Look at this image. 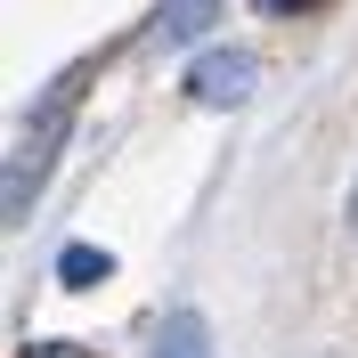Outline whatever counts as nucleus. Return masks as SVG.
<instances>
[{
	"label": "nucleus",
	"mask_w": 358,
	"mask_h": 358,
	"mask_svg": "<svg viewBox=\"0 0 358 358\" xmlns=\"http://www.w3.org/2000/svg\"><path fill=\"white\" fill-rule=\"evenodd\" d=\"M82 82H90V66H66L57 82L41 90V106L24 114L17 147H8V171H0V220H8V228H24V220H33V196H41L49 163H57V147H66V131H73Z\"/></svg>",
	"instance_id": "nucleus-1"
},
{
	"label": "nucleus",
	"mask_w": 358,
	"mask_h": 358,
	"mask_svg": "<svg viewBox=\"0 0 358 358\" xmlns=\"http://www.w3.org/2000/svg\"><path fill=\"white\" fill-rule=\"evenodd\" d=\"M261 66H252V49H203L196 66H187V98L196 106H245Z\"/></svg>",
	"instance_id": "nucleus-2"
},
{
	"label": "nucleus",
	"mask_w": 358,
	"mask_h": 358,
	"mask_svg": "<svg viewBox=\"0 0 358 358\" xmlns=\"http://www.w3.org/2000/svg\"><path fill=\"white\" fill-rule=\"evenodd\" d=\"M147 358H220V350H212V326H203L196 310H171L155 326V350H147Z\"/></svg>",
	"instance_id": "nucleus-3"
},
{
	"label": "nucleus",
	"mask_w": 358,
	"mask_h": 358,
	"mask_svg": "<svg viewBox=\"0 0 358 358\" xmlns=\"http://www.w3.org/2000/svg\"><path fill=\"white\" fill-rule=\"evenodd\" d=\"M212 17H220V0H163L155 8V41H203V33H212Z\"/></svg>",
	"instance_id": "nucleus-4"
},
{
	"label": "nucleus",
	"mask_w": 358,
	"mask_h": 358,
	"mask_svg": "<svg viewBox=\"0 0 358 358\" xmlns=\"http://www.w3.org/2000/svg\"><path fill=\"white\" fill-rule=\"evenodd\" d=\"M106 277H114V252H98V245H66L57 252V285L90 293V285H106Z\"/></svg>",
	"instance_id": "nucleus-5"
},
{
	"label": "nucleus",
	"mask_w": 358,
	"mask_h": 358,
	"mask_svg": "<svg viewBox=\"0 0 358 358\" xmlns=\"http://www.w3.org/2000/svg\"><path fill=\"white\" fill-rule=\"evenodd\" d=\"M24 358H90V342H73V334H49V342H24Z\"/></svg>",
	"instance_id": "nucleus-6"
},
{
	"label": "nucleus",
	"mask_w": 358,
	"mask_h": 358,
	"mask_svg": "<svg viewBox=\"0 0 358 358\" xmlns=\"http://www.w3.org/2000/svg\"><path fill=\"white\" fill-rule=\"evenodd\" d=\"M350 236H358V187H350Z\"/></svg>",
	"instance_id": "nucleus-7"
},
{
	"label": "nucleus",
	"mask_w": 358,
	"mask_h": 358,
	"mask_svg": "<svg viewBox=\"0 0 358 358\" xmlns=\"http://www.w3.org/2000/svg\"><path fill=\"white\" fill-rule=\"evenodd\" d=\"M268 8H310V0H268Z\"/></svg>",
	"instance_id": "nucleus-8"
}]
</instances>
